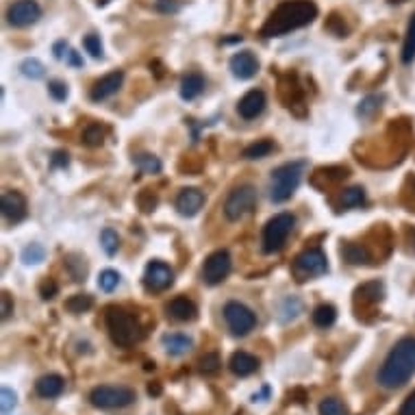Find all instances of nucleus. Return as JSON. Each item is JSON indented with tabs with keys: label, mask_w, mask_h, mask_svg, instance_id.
<instances>
[{
	"label": "nucleus",
	"mask_w": 415,
	"mask_h": 415,
	"mask_svg": "<svg viewBox=\"0 0 415 415\" xmlns=\"http://www.w3.org/2000/svg\"><path fill=\"white\" fill-rule=\"evenodd\" d=\"M201 372L203 374H207V376H211V374H218V370H220V366H222V361H220V357L215 354V352H207L203 359H201Z\"/></svg>",
	"instance_id": "58836bf2"
},
{
	"label": "nucleus",
	"mask_w": 415,
	"mask_h": 415,
	"mask_svg": "<svg viewBox=\"0 0 415 415\" xmlns=\"http://www.w3.org/2000/svg\"><path fill=\"white\" fill-rule=\"evenodd\" d=\"M104 133H107L104 126H100V124H87L85 131H83V143H85V146H92V148L102 146Z\"/></svg>",
	"instance_id": "c85d7f7f"
},
{
	"label": "nucleus",
	"mask_w": 415,
	"mask_h": 415,
	"mask_svg": "<svg viewBox=\"0 0 415 415\" xmlns=\"http://www.w3.org/2000/svg\"><path fill=\"white\" fill-rule=\"evenodd\" d=\"M148 393H150V396H159V393H161V385H159V383L148 385Z\"/></svg>",
	"instance_id": "5fc2aeb1"
},
{
	"label": "nucleus",
	"mask_w": 415,
	"mask_h": 415,
	"mask_svg": "<svg viewBox=\"0 0 415 415\" xmlns=\"http://www.w3.org/2000/svg\"><path fill=\"white\" fill-rule=\"evenodd\" d=\"M42 17V7L38 0H15L7 9V22L15 29L35 24Z\"/></svg>",
	"instance_id": "9d476101"
},
{
	"label": "nucleus",
	"mask_w": 415,
	"mask_h": 415,
	"mask_svg": "<svg viewBox=\"0 0 415 415\" xmlns=\"http://www.w3.org/2000/svg\"><path fill=\"white\" fill-rule=\"evenodd\" d=\"M3 402H0V409H3V413H9L13 407H15V402H17V396L9 389V387H3Z\"/></svg>",
	"instance_id": "a18cd8bd"
},
{
	"label": "nucleus",
	"mask_w": 415,
	"mask_h": 415,
	"mask_svg": "<svg viewBox=\"0 0 415 415\" xmlns=\"http://www.w3.org/2000/svg\"><path fill=\"white\" fill-rule=\"evenodd\" d=\"M318 411L320 415H348V407L337 398H324Z\"/></svg>",
	"instance_id": "72a5a7b5"
},
{
	"label": "nucleus",
	"mask_w": 415,
	"mask_h": 415,
	"mask_svg": "<svg viewBox=\"0 0 415 415\" xmlns=\"http://www.w3.org/2000/svg\"><path fill=\"white\" fill-rule=\"evenodd\" d=\"M155 7L161 13H178V9H180V5L176 3V0H157Z\"/></svg>",
	"instance_id": "de8ad7c7"
},
{
	"label": "nucleus",
	"mask_w": 415,
	"mask_h": 415,
	"mask_svg": "<svg viewBox=\"0 0 415 415\" xmlns=\"http://www.w3.org/2000/svg\"><path fill=\"white\" fill-rule=\"evenodd\" d=\"M104 324H107L111 341L120 348H131L141 337V327L137 318L129 311H124L122 306H107Z\"/></svg>",
	"instance_id": "7ed1b4c3"
},
{
	"label": "nucleus",
	"mask_w": 415,
	"mask_h": 415,
	"mask_svg": "<svg viewBox=\"0 0 415 415\" xmlns=\"http://www.w3.org/2000/svg\"><path fill=\"white\" fill-rule=\"evenodd\" d=\"M274 150V143L269 141V139H259V141H255V143H250V146L244 150V159H263V157H267L269 152Z\"/></svg>",
	"instance_id": "c756f323"
},
{
	"label": "nucleus",
	"mask_w": 415,
	"mask_h": 415,
	"mask_svg": "<svg viewBox=\"0 0 415 415\" xmlns=\"http://www.w3.org/2000/svg\"><path fill=\"white\" fill-rule=\"evenodd\" d=\"M96 5H107V3H111V0H94Z\"/></svg>",
	"instance_id": "6e6d98bb"
},
{
	"label": "nucleus",
	"mask_w": 415,
	"mask_h": 415,
	"mask_svg": "<svg viewBox=\"0 0 415 415\" xmlns=\"http://www.w3.org/2000/svg\"><path fill=\"white\" fill-rule=\"evenodd\" d=\"M52 50H55V57H57V59H63V57L68 55L70 46H68L65 42H57V44H55V48H52Z\"/></svg>",
	"instance_id": "864d4df0"
},
{
	"label": "nucleus",
	"mask_w": 415,
	"mask_h": 415,
	"mask_svg": "<svg viewBox=\"0 0 415 415\" xmlns=\"http://www.w3.org/2000/svg\"><path fill=\"white\" fill-rule=\"evenodd\" d=\"M92 304H94V298L89 294H77L65 300V309L70 313H83L87 309H92Z\"/></svg>",
	"instance_id": "7c9ffc66"
},
{
	"label": "nucleus",
	"mask_w": 415,
	"mask_h": 415,
	"mask_svg": "<svg viewBox=\"0 0 415 415\" xmlns=\"http://www.w3.org/2000/svg\"><path fill=\"white\" fill-rule=\"evenodd\" d=\"M48 92H50L52 98L61 102V100L68 98V85L61 83V81H50V83H48Z\"/></svg>",
	"instance_id": "c03bdc74"
},
{
	"label": "nucleus",
	"mask_w": 415,
	"mask_h": 415,
	"mask_svg": "<svg viewBox=\"0 0 415 415\" xmlns=\"http://www.w3.org/2000/svg\"><path fill=\"white\" fill-rule=\"evenodd\" d=\"M402 203H405L411 211H415V176H409V178H407V183H405V187H402Z\"/></svg>",
	"instance_id": "79ce46f5"
},
{
	"label": "nucleus",
	"mask_w": 415,
	"mask_h": 415,
	"mask_svg": "<svg viewBox=\"0 0 415 415\" xmlns=\"http://www.w3.org/2000/svg\"><path fill=\"white\" fill-rule=\"evenodd\" d=\"M137 205L143 213H152L159 205V196L150 189H143L139 196H137Z\"/></svg>",
	"instance_id": "4c0bfd02"
},
{
	"label": "nucleus",
	"mask_w": 415,
	"mask_h": 415,
	"mask_svg": "<svg viewBox=\"0 0 415 415\" xmlns=\"http://www.w3.org/2000/svg\"><path fill=\"white\" fill-rule=\"evenodd\" d=\"M100 244H102V250L107 252L109 257H113L118 248H120V237H118V233L113 228H104L100 233Z\"/></svg>",
	"instance_id": "473e14b6"
},
{
	"label": "nucleus",
	"mask_w": 415,
	"mask_h": 415,
	"mask_svg": "<svg viewBox=\"0 0 415 415\" xmlns=\"http://www.w3.org/2000/svg\"><path fill=\"white\" fill-rule=\"evenodd\" d=\"M300 311H302V302H300L298 298H294V296L287 298V300L283 302V306H281V313H287L285 320H290V318L294 320Z\"/></svg>",
	"instance_id": "37998d69"
},
{
	"label": "nucleus",
	"mask_w": 415,
	"mask_h": 415,
	"mask_svg": "<svg viewBox=\"0 0 415 415\" xmlns=\"http://www.w3.org/2000/svg\"><path fill=\"white\" fill-rule=\"evenodd\" d=\"M304 166V161H290V164H283L272 172V178H269V198H272V203L290 201L302 180Z\"/></svg>",
	"instance_id": "20e7f679"
},
{
	"label": "nucleus",
	"mask_w": 415,
	"mask_h": 415,
	"mask_svg": "<svg viewBox=\"0 0 415 415\" xmlns=\"http://www.w3.org/2000/svg\"><path fill=\"white\" fill-rule=\"evenodd\" d=\"M5 415H7V413H5Z\"/></svg>",
	"instance_id": "4d7b16f0"
},
{
	"label": "nucleus",
	"mask_w": 415,
	"mask_h": 415,
	"mask_svg": "<svg viewBox=\"0 0 415 415\" xmlns=\"http://www.w3.org/2000/svg\"><path fill=\"white\" fill-rule=\"evenodd\" d=\"M257 207V189L252 185H240L224 201V218L228 222H240Z\"/></svg>",
	"instance_id": "0eeeda50"
},
{
	"label": "nucleus",
	"mask_w": 415,
	"mask_h": 415,
	"mask_svg": "<svg viewBox=\"0 0 415 415\" xmlns=\"http://www.w3.org/2000/svg\"><path fill=\"white\" fill-rule=\"evenodd\" d=\"M133 164L143 172V174H159L161 172V161L159 157L150 152H137L133 155Z\"/></svg>",
	"instance_id": "bb28decb"
},
{
	"label": "nucleus",
	"mask_w": 415,
	"mask_h": 415,
	"mask_svg": "<svg viewBox=\"0 0 415 415\" xmlns=\"http://www.w3.org/2000/svg\"><path fill=\"white\" fill-rule=\"evenodd\" d=\"M402 63H413L415 61V13L411 15L409 26H407V35H405V44H402V52H400Z\"/></svg>",
	"instance_id": "a878e982"
},
{
	"label": "nucleus",
	"mask_w": 415,
	"mask_h": 415,
	"mask_svg": "<svg viewBox=\"0 0 415 415\" xmlns=\"http://www.w3.org/2000/svg\"><path fill=\"white\" fill-rule=\"evenodd\" d=\"M20 72H22V75H24L26 79L38 81V79L44 77V65H42V61H38V59H24V61L20 63Z\"/></svg>",
	"instance_id": "f704fd0d"
},
{
	"label": "nucleus",
	"mask_w": 415,
	"mask_h": 415,
	"mask_svg": "<svg viewBox=\"0 0 415 415\" xmlns=\"http://www.w3.org/2000/svg\"><path fill=\"white\" fill-rule=\"evenodd\" d=\"M83 46H85V50H87L94 59H100V57H102V44H100V38H98L96 33L85 35Z\"/></svg>",
	"instance_id": "a19ab883"
},
{
	"label": "nucleus",
	"mask_w": 415,
	"mask_h": 415,
	"mask_svg": "<svg viewBox=\"0 0 415 415\" xmlns=\"http://www.w3.org/2000/svg\"><path fill=\"white\" fill-rule=\"evenodd\" d=\"M166 311H168V315H170L172 320H176V322H191V320H196V315H198V306H196L189 298L178 296V298H174V300L168 302Z\"/></svg>",
	"instance_id": "aec40b11"
},
{
	"label": "nucleus",
	"mask_w": 415,
	"mask_h": 415,
	"mask_svg": "<svg viewBox=\"0 0 415 415\" xmlns=\"http://www.w3.org/2000/svg\"><path fill=\"white\" fill-rule=\"evenodd\" d=\"M50 164H52V168H68V164H70V157H68V152H63V150H57L55 155H52Z\"/></svg>",
	"instance_id": "8fccbe9b"
},
{
	"label": "nucleus",
	"mask_w": 415,
	"mask_h": 415,
	"mask_svg": "<svg viewBox=\"0 0 415 415\" xmlns=\"http://www.w3.org/2000/svg\"><path fill=\"white\" fill-rule=\"evenodd\" d=\"M174 283V272L172 267L166 265L164 261H150L143 272V287L148 292H164Z\"/></svg>",
	"instance_id": "f8f14e48"
},
{
	"label": "nucleus",
	"mask_w": 415,
	"mask_h": 415,
	"mask_svg": "<svg viewBox=\"0 0 415 415\" xmlns=\"http://www.w3.org/2000/svg\"><path fill=\"white\" fill-rule=\"evenodd\" d=\"M294 226H296V218L292 213H276L274 218H269L267 224L263 226V237H261L263 244L261 248L265 255H274V252L283 250Z\"/></svg>",
	"instance_id": "39448f33"
},
{
	"label": "nucleus",
	"mask_w": 415,
	"mask_h": 415,
	"mask_svg": "<svg viewBox=\"0 0 415 415\" xmlns=\"http://www.w3.org/2000/svg\"><path fill=\"white\" fill-rule=\"evenodd\" d=\"M46 259V248L42 244H29L24 250H22V261L26 265H38Z\"/></svg>",
	"instance_id": "2f4dec72"
},
{
	"label": "nucleus",
	"mask_w": 415,
	"mask_h": 415,
	"mask_svg": "<svg viewBox=\"0 0 415 415\" xmlns=\"http://www.w3.org/2000/svg\"><path fill=\"white\" fill-rule=\"evenodd\" d=\"M230 267H233V261H230L228 250H215L207 257L203 265V279L207 285H220L230 274Z\"/></svg>",
	"instance_id": "9b49d317"
},
{
	"label": "nucleus",
	"mask_w": 415,
	"mask_h": 415,
	"mask_svg": "<svg viewBox=\"0 0 415 415\" xmlns=\"http://www.w3.org/2000/svg\"><path fill=\"white\" fill-rule=\"evenodd\" d=\"M203 89H205V79L201 72H189V75L180 81V98L194 100L203 94Z\"/></svg>",
	"instance_id": "b1692460"
},
{
	"label": "nucleus",
	"mask_w": 415,
	"mask_h": 415,
	"mask_svg": "<svg viewBox=\"0 0 415 415\" xmlns=\"http://www.w3.org/2000/svg\"><path fill=\"white\" fill-rule=\"evenodd\" d=\"M11 313H13V302H11V296L5 292L3 294V320H7Z\"/></svg>",
	"instance_id": "3c124183"
},
{
	"label": "nucleus",
	"mask_w": 415,
	"mask_h": 415,
	"mask_svg": "<svg viewBox=\"0 0 415 415\" xmlns=\"http://www.w3.org/2000/svg\"><path fill=\"white\" fill-rule=\"evenodd\" d=\"M398 415H415V391H411V393L407 396V398H405V402H402Z\"/></svg>",
	"instance_id": "09e8293b"
},
{
	"label": "nucleus",
	"mask_w": 415,
	"mask_h": 415,
	"mask_svg": "<svg viewBox=\"0 0 415 415\" xmlns=\"http://www.w3.org/2000/svg\"><path fill=\"white\" fill-rule=\"evenodd\" d=\"M0 209H3V215L9 224H17L26 218V198L20 191H13V189H5L3 198H0Z\"/></svg>",
	"instance_id": "4468645a"
},
{
	"label": "nucleus",
	"mask_w": 415,
	"mask_h": 415,
	"mask_svg": "<svg viewBox=\"0 0 415 415\" xmlns=\"http://www.w3.org/2000/svg\"><path fill=\"white\" fill-rule=\"evenodd\" d=\"M224 320L228 331L235 337H246L252 329L257 327V315L252 309H248L246 304L230 300L224 304Z\"/></svg>",
	"instance_id": "1a4fd4ad"
},
{
	"label": "nucleus",
	"mask_w": 415,
	"mask_h": 415,
	"mask_svg": "<svg viewBox=\"0 0 415 415\" xmlns=\"http://www.w3.org/2000/svg\"><path fill=\"white\" fill-rule=\"evenodd\" d=\"M415 374V337H402L387 352L385 361L376 372V383L387 391L400 389Z\"/></svg>",
	"instance_id": "f257e3e1"
},
{
	"label": "nucleus",
	"mask_w": 415,
	"mask_h": 415,
	"mask_svg": "<svg viewBox=\"0 0 415 415\" xmlns=\"http://www.w3.org/2000/svg\"><path fill=\"white\" fill-rule=\"evenodd\" d=\"M318 17V5L313 0H283L274 11L267 15L261 26L263 38H283V35L309 26Z\"/></svg>",
	"instance_id": "f03ea898"
},
{
	"label": "nucleus",
	"mask_w": 415,
	"mask_h": 415,
	"mask_svg": "<svg viewBox=\"0 0 415 415\" xmlns=\"http://www.w3.org/2000/svg\"><path fill=\"white\" fill-rule=\"evenodd\" d=\"M59 292V287H57V283L52 281V279H46L42 285H40V294H42V298L44 300H50V298H55V294Z\"/></svg>",
	"instance_id": "49530a36"
},
{
	"label": "nucleus",
	"mask_w": 415,
	"mask_h": 415,
	"mask_svg": "<svg viewBox=\"0 0 415 415\" xmlns=\"http://www.w3.org/2000/svg\"><path fill=\"white\" fill-rule=\"evenodd\" d=\"M265 102H267L265 92H261V89H250V92L240 100L237 111L244 120H255L263 113Z\"/></svg>",
	"instance_id": "a211bd4d"
},
{
	"label": "nucleus",
	"mask_w": 415,
	"mask_h": 415,
	"mask_svg": "<svg viewBox=\"0 0 415 415\" xmlns=\"http://www.w3.org/2000/svg\"><path fill=\"white\" fill-rule=\"evenodd\" d=\"M135 400V391L126 385H98L89 391V402L98 409H124Z\"/></svg>",
	"instance_id": "423d86ee"
},
{
	"label": "nucleus",
	"mask_w": 415,
	"mask_h": 415,
	"mask_svg": "<svg viewBox=\"0 0 415 415\" xmlns=\"http://www.w3.org/2000/svg\"><path fill=\"white\" fill-rule=\"evenodd\" d=\"M161 346L166 348L168 354L180 357V354H185L187 350L194 348V339L183 335V333H170V335H164V339H161Z\"/></svg>",
	"instance_id": "5701e85b"
},
{
	"label": "nucleus",
	"mask_w": 415,
	"mask_h": 415,
	"mask_svg": "<svg viewBox=\"0 0 415 415\" xmlns=\"http://www.w3.org/2000/svg\"><path fill=\"white\" fill-rule=\"evenodd\" d=\"M65 61L70 63V65H75V68H81L83 65V59L79 57V52L77 50H68V55H65Z\"/></svg>",
	"instance_id": "603ef678"
},
{
	"label": "nucleus",
	"mask_w": 415,
	"mask_h": 415,
	"mask_svg": "<svg viewBox=\"0 0 415 415\" xmlns=\"http://www.w3.org/2000/svg\"><path fill=\"white\" fill-rule=\"evenodd\" d=\"M341 257L350 265H368L372 255L366 244H357V242H344L341 246Z\"/></svg>",
	"instance_id": "4be33fe9"
},
{
	"label": "nucleus",
	"mask_w": 415,
	"mask_h": 415,
	"mask_svg": "<svg viewBox=\"0 0 415 415\" xmlns=\"http://www.w3.org/2000/svg\"><path fill=\"white\" fill-rule=\"evenodd\" d=\"M292 272L298 281H309L329 272V259L320 248H306L294 259Z\"/></svg>",
	"instance_id": "6e6552de"
},
{
	"label": "nucleus",
	"mask_w": 415,
	"mask_h": 415,
	"mask_svg": "<svg viewBox=\"0 0 415 415\" xmlns=\"http://www.w3.org/2000/svg\"><path fill=\"white\" fill-rule=\"evenodd\" d=\"M176 211L180 215H185V218H194V215L203 209L205 205V194L196 187H185L180 189V194L176 196Z\"/></svg>",
	"instance_id": "2eb2a0df"
},
{
	"label": "nucleus",
	"mask_w": 415,
	"mask_h": 415,
	"mask_svg": "<svg viewBox=\"0 0 415 415\" xmlns=\"http://www.w3.org/2000/svg\"><path fill=\"white\" fill-rule=\"evenodd\" d=\"M63 389H65V381L59 374H46V376L38 378V383H35V393L44 400L59 398V396L63 393Z\"/></svg>",
	"instance_id": "6ab92c4d"
},
{
	"label": "nucleus",
	"mask_w": 415,
	"mask_h": 415,
	"mask_svg": "<svg viewBox=\"0 0 415 415\" xmlns=\"http://www.w3.org/2000/svg\"><path fill=\"white\" fill-rule=\"evenodd\" d=\"M366 203V189L363 187H348L344 189V194H341V207L344 209H352V207H361Z\"/></svg>",
	"instance_id": "cd10ccee"
},
{
	"label": "nucleus",
	"mask_w": 415,
	"mask_h": 415,
	"mask_svg": "<svg viewBox=\"0 0 415 415\" xmlns=\"http://www.w3.org/2000/svg\"><path fill=\"white\" fill-rule=\"evenodd\" d=\"M383 296H385V287L378 281H370V283H363L361 287H357L354 290V311H357V315L361 318L363 311L374 309V306L383 300Z\"/></svg>",
	"instance_id": "ddd939ff"
},
{
	"label": "nucleus",
	"mask_w": 415,
	"mask_h": 415,
	"mask_svg": "<svg viewBox=\"0 0 415 415\" xmlns=\"http://www.w3.org/2000/svg\"><path fill=\"white\" fill-rule=\"evenodd\" d=\"M381 102H383V96H376V94H372V96H368V98H363L361 100V104H359V109H357V113L361 116V118H370L378 107H381Z\"/></svg>",
	"instance_id": "e433bc0d"
},
{
	"label": "nucleus",
	"mask_w": 415,
	"mask_h": 415,
	"mask_svg": "<svg viewBox=\"0 0 415 415\" xmlns=\"http://www.w3.org/2000/svg\"><path fill=\"white\" fill-rule=\"evenodd\" d=\"M228 368H230V372L235 374V376H242L244 378V376H250V374H255L259 370V359L255 354L240 350V352H235V354L230 357Z\"/></svg>",
	"instance_id": "412c9836"
},
{
	"label": "nucleus",
	"mask_w": 415,
	"mask_h": 415,
	"mask_svg": "<svg viewBox=\"0 0 415 415\" xmlns=\"http://www.w3.org/2000/svg\"><path fill=\"white\" fill-rule=\"evenodd\" d=\"M122 83H124V72H122V70H116V72H111V75L102 77V79L92 87V92H89V98H92L94 102H100V100L111 98L113 94H118V89L122 87Z\"/></svg>",
	"instance_id": "f3484780"
},
{
	"label": "nucleus",
	"mask_w": 415,
	"mask_h": 415,
	"mask_svg": "<svg viewBox=\"0 0 415 415\" xmlns=\"http://www.w3.org/2000/svg\"><path fill=\"white\" fill-rule=\"evenodd\" d=\"M118 285H120V274L116 272V269H104V272H100L98 287L102 292H113Z\"/></svg>",
	"instance_id": "c9c22d12"
},
{
	"label": "nucleus",
	"mask_w": 415,
	"mask_h": 415,
	"mask_svg": "<svg viewBox=\"0 0 415 415\" xmlns=\"http://www.w3.org/2000/svg\"><path fill=\"white\" fill-rule=\"evenodd\" d=\"M68 269H70V274H72V279H75L77 283H81V281H85V276H87V267H85V261L83 259H77V257H68Z\"/></svg>",
	"instance_id": "ea45409f"
},
{
	"label": "nucleus",
	"mask_w": 415,
	"mask_h": 415,
	"mask_svg": "<svg viewBox=\"0 0 415 415\" xmlns=\"http://www.w3.org/2000/svg\"><path fill=\"white\" fill-rule=\"evenodd\" d=\"M228 65H230V72L240 81H248V79H252L259 72V61H257V57L252 55L250 50L235 52V55L230 57V63Z\"/></svg>",
	"instance_id": "dca6fc26"
},
{
	"label": "nucleus",
	"mask_w": 415,
	"mask_h": 415,
	"mask_svg": "<svg viewBox=\"0 0 415 415\" xmlns=\"http://www.w3.org/2000/svg\"><path fill=\"white\" fill-rule=\"evenodd\" d=\"M313 324L318 329H331L337 320V309L333 304H320L313 309Z\"/></svg>",
	"instance_id": "393cba45"
}]
</instances>
